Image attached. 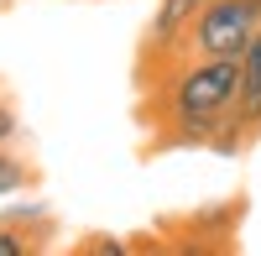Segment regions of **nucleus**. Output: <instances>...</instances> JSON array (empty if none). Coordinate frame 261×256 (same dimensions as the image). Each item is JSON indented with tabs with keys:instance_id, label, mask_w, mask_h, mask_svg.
Returning a JSON list of instances; mask_svg holds the SVG:
<instances>
[{
	"instance_id": "f257e3e1",
	"label": "nucleus",
	"mask_w": 261,
	"mask_h": 256,
	"mask_svg": "<svg viewBox=\"0 0 261 256\" xmlns=\"http://www.w3.org/2000/svg\"><path fill=\"white\" fill-rule=\"evenodd\" d=\"M141 115L151 120V146H214L241 152L246 136L235 125L241 99V58H172L167 68L146 73Z\"/></svg>"
},
{
	"instance_id": "f03ea898",
	"label": "nucleus",
	"mask_w": 261,
	"mask_h": 256,
	"mask_svg": "<svg viewBox=\"0 0 261 256\" xmlns=\"http://www.w3.org/2000/svg\"><path fill=\"white\" fill-rule=\"evenodd\" d=\"M256 27H261V11L251 0H204L193 27H188L183 53H193V58H241L246 42L256 37Z\"/></svg>"
},
{
	"instance_id": "7ed1b4c3",
	"label": "nucleus",
	"mask_w": 261,
	"mask_h": 256,
	"mask_svg": "<svg viewBox=\"0 0 261 256\" xmlns=\"http://www.w3.org/2000/svg\"><path fill=\"white\" fill-rule=\"evenodd\" d=\"M204 0H157V11L146 21V37H141V79L167 68L172 58H183V42H188V27L199 16Z\"/></svg>"
},
{
	"instance_id": "20e7f679",
	"label": "nucleus",
	"mask_w": 261,
	"mask_h": 256,
	"mask_svg": "<svg viewBox=\"0 0 261 256\" xmlns=\"http://www.w3.org/2000/svg\"><path fill=\"white\" fill-rule=\"evenodd\" d=\"M235 125H241L246 141L261 131V27H256V37L246 42V53H241V99H235Z\"/></svg>"
},
{
	"instance_id": "39448f33",
	"label": "nucleus",
	"mask_w": 261,
	"mask_h": 256,
	"mask_svg": "<svg viewBox=\"0 0 261 256\" xmlns=\"http://www.w3.org/2000/svg\"><path fill=\"white\" fill-rule=\"evenodd\" d=\"M0 225H11V230H21V236H27L32 225H53V215H47V209H21L16 199H6V215H0Z\"/></svg>"
},
{
	"instance_id": "423d86ee",
	"label": "nucleus",
	"mask_w": 261,
	"mask_h": 256,
	"mask_svg": "<svg viewBox=\"0 0 261 256\" xmlns=\"http://www.w3.org/2000/svg\"><path fill=\"white\" fill-rule=\"evenodd\" d=\"M27 251H37V241H32V236H21V230L0 225V256H27Z\"/></svg>"
},
{
	"instance_id": "0eeeda50",
	"label": "nucleus",
	"mask_w": 261,
	"mask_h": 256,
	"mask_svg": "<svg viewBox=\"0 0 261 256\" xmlns=\"http://www.w3.org/2000/svg\"><path fill=\"white\" fill-rule=\"evenodd\" d=\"M16 131H21V125H16V110L0 99V146H11V141H16Z\"/></svg>"
},
{
	"instance_id": "6e6552de",
	"label": "nucleus",
	"mask_w": 261,
	"mask_h": 256,
	"mask_svg": "<svg viewBox=\"0 0 261 256\" xmlns=\"http://www.w3.org/2000/svg\"><path fill=\"white\" fill-rule=\"evenodd\" d=\"M251 6H256V11H261V0H251Z\"/></svg>"
}]
</instances>
